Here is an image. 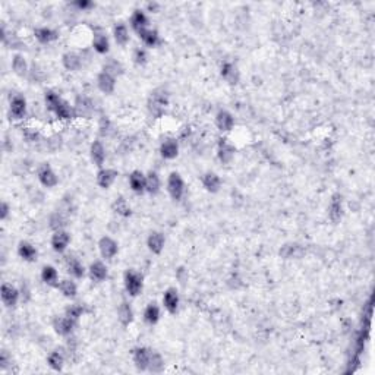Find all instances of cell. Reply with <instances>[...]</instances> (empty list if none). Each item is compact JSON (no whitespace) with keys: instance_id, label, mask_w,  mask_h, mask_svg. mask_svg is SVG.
Here are the masks:
<instances>
[{"instance_id":"cell-1","label":"cell","mask_w":375,"mask_h":375,"mask_svg":"<svg viewBox=\"0 0 375 375\" xmlns=\"http://www.w3.org/2000/svg\"><path fill=\"white\" fill-rule=\"evenodd\" d=\"M169 105V94L165 90L152 91L148 100V109L154 118H162L165 115L166 109Z\"/></svg>"},{"instance_id":"cell-2","label":"cell","mask_w":375,"mask_h":375,"mask_svg":"<svg viewBox=\"0 0 375 375\" xmlns=\"http://www.w3.org/2000/svg\"><path fill=\"white\" fill-rule=\"evenodd\" d=\"M123 285L126 292L131 295V296H138L141 292H142V287H144V279L142 276L135 270H128L123 276Z\"/></svg>"},{"instance_id":"cell-3","label":"cell","mask_w":375,"mask_h":375,"mask_svg":"<svg viewBox=\"0 0 375 375\" xmlns=\"http://www.w3.org/2000/svg\"><path fill=\"white\" fill-rule=\"evenodd\" d=\"M167 192L172 196L173 201H180L185 194V180L182 179V176L178 172L170 173L167 179Z\"/></svg>"},{"instance_id":"cell-4","label":"cell","mask_w":375,"mask_h":375,"mask_svg":"<svg viewBox=\"0 0 375 375\" xmlns=\"http://www.w3.org/2000/svg\"><path fill=\"white\" fill-rule=\"evenodd\" d=\"M0 296H2V302L5 306L8 308H14L18 305L19 298H21V292L16 289L15 286L11 283H3L2 289H0Z\"/></svg>"},{"instance_id":"cell-5","label":"cell","mask_w":375,"mask_h":375,"mask_svg":"<svg viewBox=\"0 0 375 375\" xmlns=\"http://www.w3.org/2000/svg\"><path fill=\"white\" fill-rule=\"evenodd\" d=\"M75 326H76V321L74 319H71L69 316L63 315V316H58V318H55V321H53V329L55 331L62 336V337H68V336H71L74 330H75Z\"/></svg>"},{"instance_id":"cell-6","label":"cell","mask_w":375,"mask_h":375,"mask_svg":"<svg viewBox=\"0 0 375 375\" xmlns=\"http://www.w3.org/2000/svg\"><path fill=\"white\" fill-rule=\"evenodd\" d=\"M37 176H38L40 183L43 186H45V188H55L59 183V179H58L56 173L53 172V169L47 165V163H43V165L38 167Z\"/></svg>"},{"instance_id":"cell-7","label":"cell","mask_w":375,"mask_h":375,"mask_svg":"<svg viewBox=\"0 0 375 375\" xmlns=\"http://www.w3.org/2000/svg\"><path fill=\"white\" fill-rule=\"evenodd\" d=\"M98 251H100V254L104 259H113L118 254V251H119L118 242L112 239L110 236H103L98 242Z\"/></svg>"},{"instance_id":"cell-8","label":"cell","mask_w":375,"mask_h":375,"mask_svg":"<svg viewBox=\"0 0 375 375\" xmlns=\"http://www.w3.org/2000/svg\"><path fill=\"white\" fill-rule=\"evenodd\" d=\"M151 349L148 347H136L132 353L134 363H135L138 371H148V365L151 359Z\"/></svg>"},{"instance_id":"cell-9","label":"cell","mask_w":375,"mask_h":375,"mask_svg":"<svg viewBox=\"0 0 375 375\" xmlns=\"http://www.w3.org/2000/svg\"><path fill=\"white\" fill-rule=\"evenodd\" d=\"M9 112H11V116L14 119H22L27 115V100H25V97L21 95V94H15L11 98Z\"/></svg>"},{"instance_id":"cell-10","label":"cell","mask_w":375,"mask_h":375,"mask_svg":"<svg viewBox=\"0 0 375 375\" xmlns=\"http://www.w3.org/2000/svg\"><path fill=\"white\" fill-rule=\"evenodd\" d=\"M69 242H71V235L66 230H63V229L62 230H56L53 233V236H51V240H50L53 251H56L59 254L66 251V248L69 246Z\"/></svg>"},{"instance_id":"cell-11","label":"cell","mask_w":375,"mask_h":375,"mask_svg":"<svg viewBox=\"0 0 375 375\" xmlns=\"http://www.w3.org/2000/svg\"><path fill=\"white\" fill-rule=\"evenodd\" d=\"M329 217L330 220L337 225L342 217H343V201H342V195L340 194H334L331 196L330 205H329Z\"/></svg>"},{"instance_id":"cell-12","label":"cell","mask_w":375,"mask_h":375,"mask_svg":"<svg viewBox=\"0 0 375 375\" xmlns=\"http://www.w3.org/2000/svg\"><path fill=\"white\" fill-rule=\"evenodd\" d=\"M118 176H119L118 170H115V169H107V167H101V169L98 170V173H97V183H98L100 188L109 189V188L115 183V180L118 179Z\"/></svg>"},{"instance_id":"cell-13","label":"cell","mask_w":375,"mask_h":375,"mask_svg":"<svg viewBox=\"0 0 375 375\" xmlns=\"http://www.w3.org/2000/svg\"><path fill=\"white\" fill-rule=\"evenodd\" d=\"M179 292L175 287H169L163 295V305L165 308L170 312V314H176V311L179 309Z\"/></svg>"},{"instance_id":"cell-14","label":"cell","mask_w":375,"mask_h":375,"mask_svg":"<svg viewBox=\"0 0 375 375\" xmlns=\"http://www.w3.org/2000/svg\"><path fill=\"white\" fill-rule=\"evenodd\" d=\"M235 147L226 139V138H220L219 139V147H217V155H219V160L225 165H229L233 157H235Z\"/></svg>"},{"instance_id":"cell-15","label":"cell","mask_w":375,"mask_h":375,"mask_svg":"<svg viewBox=\"0 0 375 375\" xmlns=\"http://www.w3.org/2000/svg\"><path fill=\"white\" fill-rule=\"evenodd\" d=\"M148 25H150V19L147 14L141 9H136L134 11V14L131 16V27L132 30L135 31L136 34H141L142 31L148 30Z\"/></svg>"},{"instance_id":"cell-16","label":"cell","mask_w":375,"mask_h":375,"mask_svg":"<svg viewBox=\"0 0 375 375\" xmlns=\"http://www.w3.org/2000/svg\"><path fill=\"white\" fill-rule=\"evenodd\" d=\"M97 87L104 94H112L116 88V76H113L105 71L100 72L97 76Z\"/></svg>"},{"instance_id":"cell-17","label":"cell","mask_w":375,"mask_h":375,"mask_svg":"<svg viewBox=\"0 0 375 375\" xmlns=\"http://www.w3.org/2000/svg\"><path fill=\"white\" fill-rule=\"evenodd\" d=\"M90 155L92 163L97 166V167H103L105 162V148L103 145V142L100 139H95L90 147Z\"/></svg>"},{"instance_id":"cell-18","label":"cell","mask_w":375,"mask_h":375,"mask_svg":"<svg viewBox=\"0 0 375 375\" xmlns=\"http://www.w3.org/2000/svg\"><path fill=\"white\" fill-rule=\"evenodd\" d=\"M160 154L166 160H173L179 154V144L175 138H167L160 145Z\"/></svg>"},{"instance_id":"cell-19","label":"cell","mask_w":375,"mask_h":375,"mask_svg":"<svg viewBox=\"0 0 375 375\" xmlns=\"http://www.w3.org/2000/svg\"><path fill=\"white\" fill-rule=\"evenodd\" d=\"M216 126L222 132H230L235 126V119H233L232 113H229L227 110H220L216 115Z\"/></svg>"},{"instance_id":"cell-20","label":"cell","mask_w":375,"mask_h":375,"mask_svg":"<svg viewBox=\"0 0 375 375\" xmlns=\"http://www.w3.org/2000/svg\"><path fill=\"white\" fill-rule=\"evenodd\" d=\"M201 182H202V186H204L208 192H211V194H216V192L220 191L222 179H220V176H219L217 173H214V172H207V173H204L202 178H201Z\"/></svg>"},{"instance_id":"cell-21","label":"cell","mask_w":375,"mask_h":375,"mask_svg":"<svg viewBox=\"0 0 375 375\" xmlns=\"http://www.w3.org/2000/svg\"><path fill=\"white\" fill-rule=\"evenodd\" d=\"M107 267L103 261H94L88 269V274H90V279L92 282H104L107 279Z\"/></svg>"},{"instance_id":"cell-22","label":"cell","mask_w":375,"mask_h":375,"mask_svg":"<svg viewBox=\"0 0 375 375\" xmlns=\"http://www.w3.org/2000/svg\"><path fill=\"white\" fill-rule=\"evenodd\" d=\"M165 243H166L165 235L160 233V232H152V233H150L148 239H147V246H148V249H150L152 254H155V255L162 254V251H163V248H165Z\"/></svg>"},{"instance_id":"cell-23","label":"cell","mask_w":375,"mask_h":375,"mask_svg":"<svg viewBox=\"0 0 375 375\" xmlns=\"http://www.w3.org/2000/svg\"><path fill=\"white\" fill-rule=\"evenodd\" d=\"M220 74H222V78H223L225 81H227L230 85H235V84L239 82V71H238V68H236L233 63H230V62H225V63L222 65Z\"/></svg>"},{"instance_id":"cell-24","label":"cell","mask_w":375,"mask_h":375,"mask_svg":"<svg viewBox=\"0 0 375 375\" xmlns=\"http://www.w3.org/2000/svg\"><path fill=\"white\" fill-rule=\"evenodd\" d=\"M53 113H55L60 120L74 119L76 116L75 107H72L69 103H66L65 100H60L59 103L56 104V107L53 109Z\"/></svg>"},{"instance_id":"cell-25","label":"cell","mask_w":375,"mask_h":375,"mask_svg":"<svg viewBox=\"0 0 375 375\" xmlns=\"http://www.w3.org/2000/svg\"><path fill=\"white\" fill-rule=\"evenodd\" d=\"M129 186L135 194L145 192V175L139 170H134L129 175Z\"/></svg>"},{"instance_id":"cell-26","label":"cell","mask_w":375,"mask_h":375,"mask_svg":"<svg viewBox=\"0 0 375 375\" xmlns=\"http://www.w3.org/2000/svg\"><path fill=\"white\" fill-rule=\"evenodd\" d=\"M18 255L21 256L24 261H27V262H34L37 259V249H35V246L32 243L22 240L18 245Z\"/></svg>"},{"instance_id":"cell-27","label":"cell","mask_w":375,"mask_h":375,"mask_svg":"<svg viewBox=\"0 0 375 375\" xmlns=\"http://www.w3.org/2000/svg\"><path fill=\"white\" fill-rule=\"evenodd\" d=\"M66 267H68V273L74 277V279H82L85 276V267L84 264L74 256H68L66 259Z\"/></svg>"},{"instance_id":"cell-28","label":"cell","mask_w":375,"mask_h":375,"mask_svg":"<svg viewBox=\"0 0 375 375\" xmlns=\"http://www.w3.org/2000/svg\"><path fill=\"white\" fill-rule=\"evenodd\" d=\"M62 63H63L65 69H68V71H71V72H75V71H78V69H81V66H82L81 56H79V55H76V53H74V51H68V53H65V55H63V58H62Z\"/></svg>"},{"instance_id":"cell-29","label":"cell","mask_w":375,"mask_h":375,"mask_svg":"<svg viewBox=\"0 0 375 375\" xmlns=\"http://www.w3.org/2000/svg\"><path fill=\"white\" fill-rule=\"evenodd\" d=\"M34 35H35V38L41 44H48V43L58 40V37H59V34L56 31L48 28V27H40V28H37V30L34 31Z\"/></svg>"},{"instance_id":"cell-30","label":"cell","mask_w":375,"mask_h":375,"mask_svg":"<svg viewBox=\"0 0 375 375\" xmlns=\"http://www.w3.org/2000/svg\"><path fill=\"white\" fill-rule=\"evenodd\" d=\"M162 188V180L155 172H150L145 175V192L151 195H157Z\"/></svg>"},{"instance_id":"cell-31","label":"cell","mask_w":375,"mask_h":375,"mask_svg":"<svg viewBox=\"0 0 375 375\" xmlns=\"http://www.w3.org/2000/svg\"><path fill=\"white\" fill-rule=\"evenodd\" d=\"M118 318H119L120 324L128 327L132 321H134V311L131 308V305L128 302H122L118 308Z\"/></svg>"},{"instance_id":"cell-32","label":"cell","mask_w":375,"mask_h":375,"mask_svg":"<svg viewBox=\"0 0 375 375\" xmlns=\"http://www.w3.org/2000/svg\"><path fill=\"white\" fill-rule=\"evenodd\" d=\"M47 363L48 366L53 369V371H62L63 369V365H65V353L62 350H53L50 352V355L47 356Z\"/></svg>"},{"instance_id":"cell-33","label":"cell","mask_w":375,"mask_h":375,"mask_svg":"<svg viewBox=\"0 0 375 375\" xmlns=\"http://www.w3.org/2000/svg\"><path fill=\"white\" fill-rule=\"evenodd\" d=\"M41 280L47 286L59 285V273L53 265H44L41 270Z\"/></svg>"},{"instance_id":"cell-34","label":"cell","mask_w":375,"mask_h":375,"mask_svg":"<svg viewBox=\"0 0 375 375\" xmlns=\"http://www.w3.org/2000/svg\"><path fill=\"white\" fill-rule=\"evenodd\" d=\"M113 37L116 40V43L119 45H126L129 41V30L126 27V24L123 22H118L113 28Z\"/></svg>"},{"instance_id":"cell-35","label":"cell","mask_w":375,"mask_h":375,"mask_svg":"<svg viewBox=\"0 0 375 375\" xmlns=\"http://www.w3.org/2000/svg\"><path fill=\"white\" fill-rule=\"evenodd\" d=\"M92 47L97 53L100 55H105L110 48V41L107 38V35L103 32H98V34H94V38H92Z\"/></svg>"},{"instance_id":"cell-36","label":"cell","mask_w":375,"mask_h":375,"mask_svg":"<svg viewBox=\"0 0 375 375\" xmlns=\"http://www.w3.org/2000/svg\"><path fill=\"white\" fill-rule=\"evenodd\" d=\"M144 321L150 326H155L160 321V308L157 303H148L144 311Z\"/></svg>"},{"instance_id":"cell-37","label":"cell","mask_w":375,"mask_h":375,"mask_svg":"<svg viewBox=\"0 0 375 375\" xmlns=\"http://www.w3.org/2000/svg\"><path fill=\"white\" fill-rule=\"evenodd\" d=\"M58 287H59V290L62 292V295L65 298H68V299H74L76 296V293H78V286H76L74 280H69V279L59 282Z\"/></svg>"},{"instance_id":"cell-38","label":"cell","mask_w":375,"mask_h":375,"mask_svg":"<svg viewBox=\"0 0 375 375\" xmlns=\"http://www.w3.org/2000/svg\"><path fill=\"white\" fill-rule=\"evenodd\" d=\"M139 35V38H141V41L144 43L145 45H148V47H155V45L160 44V34H158V31L157 30H148L142 31L141 34H138Z\"/></svg>"},{"instance_id":"cell-39","label":"cell","mask_w":375,"mask_h":375,"mask_svg":"<svg viewBox=\"0 0 375 375\" xmlns=\"http://www.w3.org/2000/svg\"><path fill=\"white\" fill-rule=\"evenodd\" d=\"M12 69L16 75L25 76L28 74V63L22 55H15L12 59Z\"/></svg>"},{"instance_id":"cell-40","label":"cell","mask_w":375,"mask_h":375,"mask_svg":"<svg viewBox=\"0 0 375 375\" xmlns=\"http://www.w3.org/2000/svg\"><path fill=\"white\" fill-rule=\"evenodd\" d=\"M113 211L120 216V217H129L132 214V210H131V205L128 204V201L125 198H118L115 202H113Z\"/></svg>"},{"instance_id":"cell-41","label":"cell","mask_w":375,"mask_h":375,"mask_svg":"<svg viewBox=\"0 0 375 375\" xmlns=\"http://www.w3.org/2000/svg\"><path fill=\"white\" fill-rule=\"evenodd\" d=\"M165 369V360L162 358V355L155 350L151 352L150 365H148V371L150 372H162Z\"/></svg>"},{"instance_id":"cell-42","label":"cell","mask_w":375,"mask_h":375,"mask_svg":"<svg viewBox=\"0 0 375 375\" xmlns=\"http://www.w3.org/2000/svg\"><path fill=\"white\" fill-rule=\"evenodd\" d=\"M84 314V308H82V305H78V303H74V305H69L68 308H66V311H65V315L69 316L71 319H74L78 323V319L82 316Z\"/></svg>"},{"instance_id":"cell-43","label":"cell","mask_w":375,"mask_h":375,"mask_svg":"<svg viewBox=\"0 0 375 375\" xmlns=\"http://www.w3.org/2000/svg\"><path fill=\"white\" fill-rule=\"evenodd\" d=\"M134 62L138 66H144L148 62V53L144 47H138L134 51Z\"/></svg>"},{"instance_id":"cell-44","label":"cell","mask_w":375,"mask_h":375,"mask_svg":"<svg viewBox=\"0 0 375 375\" xmlns=\"http://www.w3.org/2000/svg\"><path fill=\"white\" fill-rule=\"evenodd\" d=\"M44 100H45V104H47V107L53 112V109L56 107V104L59 103L62 98L59 97V94H56L55 91H47V92H45Z\"/></svg>"},{"instance_id":"cell-45","label":"cell","mask_w":375,"mask_h":375,"mask_svg":"<svg viewBox=\"0 0 375 375\" xmlns=\"http://www.w3.org/2000/svg\"><path fill=\"white\" fill-rule=\"evenodd\" d=\"M103 71L109 72V74H112L113 76H116L122 72V66H120V63H118V62L110 60V62H107L104 65V69H103Z\"/></svg>"},{"instance_id":"cell-46","label":"cell","mask_w":375,"mask_h":375,"mask_svg":"<svg viewBox=\"0 0 375 375\" xmlns=\"http://www.w3.org/2000/svg\"><path fill=\"white\" fill-rule=\"evenodd\" d=\"M63 226H65V220H63L62 216H59V214L51 216V219H50V227H51L55 232H56V230H62Z\"/></svg>"},{"instance_id":"cell-47","label":"cell","mask_w":375,"mask_h":375,"mask_svg":"<svg viewBox=\"0 0 375 375\" xmlns=\"http://www.w3.org/2000/svg\"><path fill=\"white\" fill-rule=\"evenodd\" d=\"M38 132L35 131V129H32V128H25L24 129V138L28 141V142H35L37 139H38Z\"/></svg>"},{"instance_id":"cell-48","label":"cell","mask_w":375,"mask_h":375,"mask_svg":"<svg viewBox=\"0 0 375 375\" xmlns=\"http://www.w3.org/2000/svg\"><path fill=\"white\" fill-rule=\"evenodd\" d=\"M74 6L78 8L79 11H88V9H91L94 6V3L90 2V0H78V2L74 3Z\"/></svg>"},{"instance_id":"cell-49","label":"cell","mask_w":375,"mask_h":375,"mask_svg":"<svg viewBox=\"0 0 375 375\" xmlns=\"http://www.w3.org/2000/svg\"><path fill=\"white\" fill-rule=\"evenodd\" d=\"M110 128H112V123H110V120L104 116L103 119L100 120V132H101L103 135H107L109 131H110Z\"/></svg>"},{"instance_id":"cell-50","label":"cell","mask_w":375,"mask_h":375,"mask_svg":"<svg viewBox=\"0 0 375 375\" xmlns=\"http://www.w3.org/2000/svg\"><path fill=\"white\" fill-rule=\"evenodd\" d=\"M9 211H11L9 204L3 201V202H2V205H0V220H6V219H8V216H9Z\"/></svg>"},{"instance_id":"cell-51","label":"cell","mask_w":375,"mask_h":375,"mask_svg":"<svg viewBox=\"0 0 375 375\" xmlns=\"http://www.w3.org/2000/svg\"><path fill=\"white\" fill-rule=\"evenodd\" d=\"M145 9H147V12L157 14V12L160 11V5H158L157 2H148V3L145 5Z\"/></svg>"},{"instance_id":"cell-52","label":"cell","mask_w":375,"mask_h":375,"mask_svg":"<svg viewBox=\"0 0 375 375\" xmlns=\"http://www.w3.org/2000/svg\"><path fill=\"white\" fill-rule=\"evenodd\" d=\"M8 365H9L8 352H6V350H2V353H0V368H2V369H6Z\"/></svg>"}]
</instances>
